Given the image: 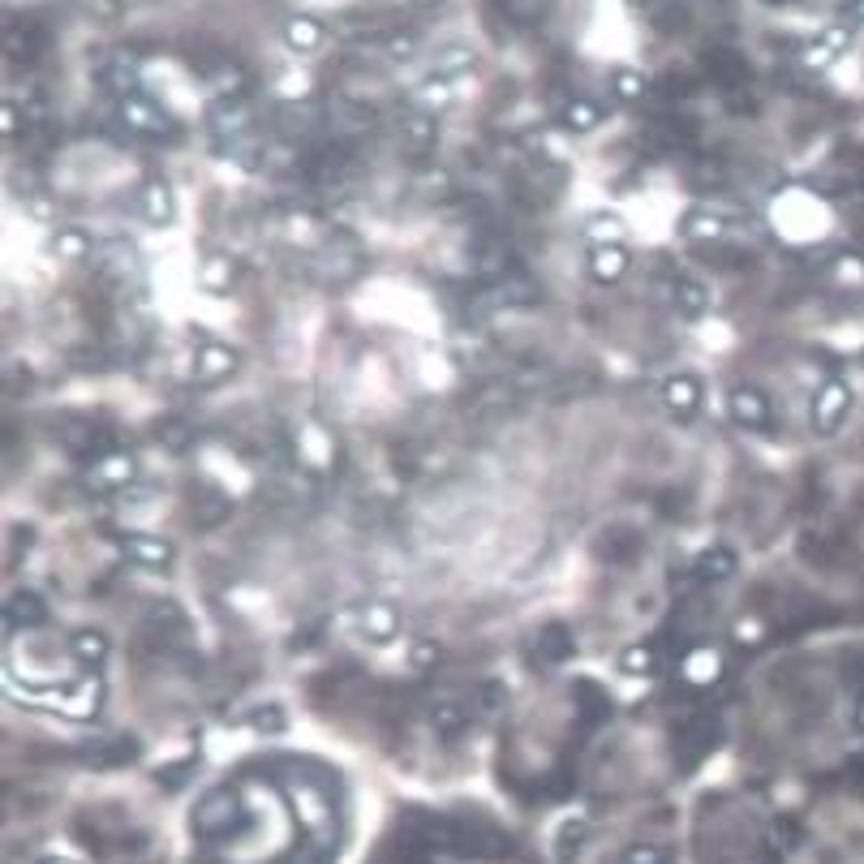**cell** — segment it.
Wrapping results in <instances>:
<instances>
[{
    "label": "cell",
    "instance_id": "22",
    "mask_svg": "<svg viewBox=\"0 0 864 864\" xmlns=\"http://www.w3.org/2000/svg\"><path fill=\"white\" fill-rule=\"evenodd\" d=\"M91 258L99 263V271H104V276H117V280H129V276H134V267H138V254L129 250L125 241H112V246H99Z\"/></svg>",
    "mask_w": 864,
    "mask_h": 864
},
{
    "label": "cell",
    "instance_id": "45",
    "mask_svg": "<svg viewBox=\"0 0 864 864\" xmlns=\"http://www.w3.org/2000/svg\"><path fill=\"white\" fill-rule=\"evenodd\" d=\"M628 5H645V0H628Z\"/></svg>",
    "mask_w": 864,
    "mask_h": 864
},
{
    "label": "cell",
    "instance_id": "32",
    "mask_svg": "<svg viewBox=\"0 0 864 864\" xmlns=\"http://www.w3.org/2000/svg\"><path fill=\"white\" fill-rule=\"evenodd\" d=\"M538 650H542L546 662H564V658H572V632H568L564 624H546V628H542V637H538Z\"/></svg>",
    "mask_w": 864,
    "mask_h": 864
},
{
    "label": "cell",
    "instance_id": "13",
    "mask_svg": "<svg viewBox=\"0 0 864 864\" xmlns=\"http://www.w3.org/2000/svg\"><path fill=\"white\" fill-rule=\"evenodd\" d=\"M99 82L108 86L117 99H125V95H138V82H142V74H138V61L134 56H108L104 65H99Z\"/></svg>",
    "mask_w": 864,
    "mask_h": 864
},
{
    "label": "cell",
    "instance_id": "41",
    "mask_svg": "<svg viewBox=\"0 0 864 864\" xmlns=\"http://www.w3.org/2000/svg\"><path fill=\"white\" fill-rule=\"evenodd\" d=\"M499 705H503V688L499 684H482L478 693H473V710L478 714H495Z\"/></svg>",
    "mask_w": 864,
    "mask_h": 864
},
{
    "label": "cell",
    "instance_id": "14",
    "mask_svg": "<svg viewBox=\"0 0 864 864\" xmlns=\"http://www.w3.org/2000/svg\"><path fill=\"white\" fill-rule=\"evenodd\" d=\"M847 39H852V26H830V31H822L813 43H804V52H800V61L809 65V69H826L834 56H839L843 48H847Z\"/></svg>",
    "mask_w": 864,
    "mask_h": 864
},
{
    "label": "cell",
    "instance_id": "5",
    "mask_svg": "<svg viewBox=\"0 0 864 864\" xmlns=\"http://www.w3.org/2000/svg\"><path fill=\"white\" fill-rule=\"evenodd\" d=\"M847 409H852V392H847V383L843 379H830L822 392L813 396V430H817V435H834L839 422L847 417Z\"/></svg>",
    "mask_w": 864,
    "mask_h": 864
},
{
    "label": "cell",
    "instance_id": "18",
    "mask_svg": "<svg viewBox=\"0 0 864 864\" xmlns=\"http://www.w3.org/2000/svg\"><path fill=\"white\" fill-rule=\"evenodd\" d=\"M357 619H362V632H366V637L379 641V645L392 641L396 632H400V611L392 607V602H366Z\"/></svg>",
    "mask_w": 864,
    "mask_h": 864
},
{
    "label": "cell",
    "instance_id": "29",
    "mask_svg": "<svg viewBox=\"0 0 864 864\" xmlns=\"http://www.w3.org/2000/svg\"><path fill=\"white\" fill-rule=\"evenodd\" d=\"M48 246H52V254L69 258V263H82V258H91V254H95L91 237H86L82 228H61V233H52Z\"/></svg>",
    "mask_w": 864,
    "mask_h": 864
},
{
    "label": "cell",
    "instance_id": "10",
    "mask_svg": "<svg viewBox=\"0 0 864 864\" xmlns=\"http://www.w3.org/2000/svg\"><path fill=\"white\" fill-rule=\"evenodd\" d=\"M662 405H667L671 417H693L701 409V383L693 374H671L667 383H662Z\"/></svg>",
    "mask_w": 864,
    "mask_h": 864
},
{
    "label": "cell",
    "instance_id": "4",
    "mask_svg": "<svg viewBox=\"0 0 864 864\" xmlns=\"http://www.w3.org/2000/svg\"><path fill=\"white\" fill-rule=\"evenodd\" d=\"M207 125L215 129L220 138H246L250 129H254V108H250V99L246 95H220L211 104V112H207Z\"/></svg>",
    "mask_w": 864,
    "mask_h": 864
},
{
    "label": "cell",
    "instance_id": "44",
    "mask_svg": "<svg viewBox=\"0 0 864 864\" xmlns=\"http://www.w3.org/2000/svg\"><path fill=\"white\" fill-rule=\"evenodd\" d=\"M417 9H435V5H443V0H413Z\"/></svg>",
    "mask_w": 864,
    "mask_h": 864
},
{
    "label": "cell",
    "instance_id": "20",
    "mask_svg": "<svg viewBox=\"0 0 864 864\" xmlns=\"http://www.w3.org/2000/svg\"><path fill=\"white\" fill-rule=\"evenodd\" d=\"M675 310H680L684 319H701V314L710 310V288L693 276H675Z\"/></svg>",
    "mask_w": 864,
    "mask_h": 864
},
{
    "label": "cell",
    "instance_id": "21",
    "mask_svg": "<svg viewBox=\"0 0 864 864\" xmlns=\"http://www.w3.org/2000/svg\"><path fill=\"white\" fill-rule=\"evenodd\" d=\"M559 121H564V129H572V134H589V129L602 125V104H594L589 95H576V99L564 104Z\"/></svg>",
    "mask_w": 864,
    "mask_h": 864
},
{
    "label": "cell",
    "instance_id": "25",
    "mask_svg": "<svg viewBox=\"0 0 864 864\" xmlns=\"http://www.w3.org/2000/svg\"><path fill=\"white\" fill-rule=\"evenodd\" d=\"M697 576L701 581H727V576H736V551H731V546H710V551H701Z\"/></svg>",
    "mask_w": 864,
    "mask_h": 864
},
{
    "label": "cell",
    "instance_id": "8",
    "mask_svg": "<svg viewBox=\"0 0 864 864\" xmlns=\"http://www.w3.org/2000/svg\"><path fill=\"white\" fill-rule=\"evenodd\" d=\"M233 370H237V353L228 349V344H220V340H203V344H198V353H194L198 383H220Z\"/></svg>",
    "mask_w": 864,
    "mask_h": 864
},
{
    "label": "cell",
    "instance_id": "19",
    "mask_svg": "<svg viewBox=\"0 0 864 864\" xmlns=\"http://www.w3.org/2000/svg\"><path fill=\"white\" fill-rule=\"evenodd\" d=\"M469 718H473L469 705L443 701V705H435V710H430V727H435V736H439L443 744H452V740H460V736L469 731Z\"/></svg>",
    "mask_w": 864,
    "mask_h": 864
},
{
    "label": "cell",
    "instance_id": "35",
    "mask_svg": "<svg viewBox=\"0 0 864 864\" xmlns=\"http://www.w3.org/2000/svg\"><path fill=\"white\" fill-rule=\"evenodd\" d=\"M417 104H422V112H430V108H448V104H452V82L430 74L422 86H417Z\"/></svg>",
    "mask_w": 864,
    "mask_h": 864
},
{
    "label": "cell",
    "instance_id": "40",
    "mask_svg": "<svg viewBox=\"0 0 864 864\" xmlns=\"http://www.w3.org/2000/svg\"><path fill=\"white\" fill-rule=\"evenodd\" d=\"M435 662H439V645L435 641H413L409 645V667L426 671V667H435Z\"/></svg>",
    "mask_w": 864,
    "mask_h": 864
},
{
    "label": "cell",
    "instance_id": "28",
    "mask_svg": "<svg viewBox=\"0 0 864 864\" xmlns=\"http://www.w3.org/2000/svg\"><path fill=\"white\" fill-rule=\"evenodd\" d=\"M619 671H624V675H650V671H658V645H650V641L624 645V650H619Z\"/></svg>",
    "mask_w": 864,
    "mask_h": 864
},
{
    "label": "cell",
    "instance_id": "24",
    "mask_svg": "<svg viewBox=\"0 0 864 864\" xmlns=\"http://www.w3.org/2000/svg\"><path fill=\"white\" fill-rule=\"evenodd\" d=\"M69 654H74V662H82V667H99V662L108 658V637L99 628H82V632H74V641H69Z\"/></svg>",
    "mask_w": 864,
    "mask_h": 864
},
{
    "label": "cell",
    "instance_id": "11",
    "mask_svg": "<svg viewBox=\"0 0 864 864\" xmlns=\"http://www.w3.org/2000/svg\"><path fill=\"white\" fill-rule=\"evenodd\" d=\"M718 671H723V658H718V650L714 645H693L684 658H680V675L693 688H705V684H714L718 680Z\"/></svg>",
    "mask_w": 864,
    "mask_h": 864
},
{
    "label": "cell",
    "instance_id": "36",
    "mask_svg": "<svg viewBox=\"0 0 864 864\" xmlns=\"http://www.w3.org/2000/svg\"><path fill=\"white\" fill-rule=\"evenodd\" d=\"M710 74H718L723 82H736L744 78V61L736 52H710Z\"/></svg>",
    "mask_w": 864,
    "mask_h": 864
},
{
    "label": "cell",
    "instance_id": "12",
    "mask_svg": "<svg viewBox=\"0 0 864 864\" xmlns=\"http://www.w3.org/2000/svg\"><path fill=\"white\" fill-rule=\"evenodd\" d=\"M43 619H48V607H43V598L31 594V589H18V594H9L5 602V628L18 632V628H39Z\"/></svg>",
    "mask_w": 864,
    "mask_h": 864
},
{
    "label": "cell",
    "instance_id": "38",
    "mask_svg": "<svg viewBox=\"0 0 864 864\" xmlns=\"http://www.w3.org/2000/svg\"><path fill=\"white\" fill-rule=\"evenodd\" d=\"M546 9H551V0H508V13L516 22H538Z\"/></svg>",
    "mask_w": 864,
    "mask_h": 864
},
{
    "label": "cell",
    "instance_id": "37",
    "mask_svg": "<svg viewBox=\"0 0 864 864\" xmlns=\"http://www.w3.org/2000/svg\"><path fill=\"white\" fill-rule=\"evenodd\" d=\"M254 731H263V736H276V731H284V710L280 705H258V710L250 714Z\"/></svg>",
    "mask_w": 864,
    "mask_h": 864
},
{
    "label": "cell",
    "instance_id": "9",
    "mask_svg": "<svg viewBox=\"0 0 864 864\" xmlns=\"http://www.w3.org/2000/svg\"><path fill=\"white\" fill-rule=\"evenodd\" d=\"M121 551H125V559H134V564H142V568H168L172 564V542H164L160 534H125L121 538Z\"/></svg>",
    "mask_w": 864,
    "mask_h": 864
},
{
    "label": "cell",
    "instance_id": "7",
    "mask_svg": "<svg viewBox=\"0 0 864 864\" xmlns=\"http://www.w3.org/2000/svg\"><path fill=\"white\" fill-rule=\"evenodd\" d=\"M727 409H731V417H736V426H744V430H770L774 409H770L766 392H757V387H748V383L736 387L731 400H727Z\"/></svg>",
    "mask_w": 864,
    "mask_h": 864
},
{
    "label": "cell",
    "instance_id": "33",
    "mask_svg": "<svg viewBox=\"0 0 864 864\" xmlns=\"http://www.w3.org/2000/svg\"><path fill=\"white\" fill-rule=\"evenodd\" d=\"M228 817H233V796H228V791H215V796L203 800V809L194 813V822L203 830H215L220 822H228Z\"/></svg>",
    "mask_w": 864,
    "mask_h": 864
},
{
    "label": "cell",
    "instance_id": "27",
    "mask_svg": "<svg viewBox=\"0 0 864 864\" xmlns=\"http://www.w3.org/2000/svg\"><path fill=\"white\" fill-rule=\"evenodd\" d=\"M727 233H731V224L714 211H688L684 215V237H693V241H718Z\"/></svg>",
    "mask_w": 864,
    "mask_h": 864
},
{
    "label": "cell",
    "instance_id": "17",
    "mask_svg": "<svg viewBox=\"0 0 864 864\" xmlns=\"http://www.w3.org/2000/svg\"><path fill=\"white\" fill-rule=\"evenodd\" d=\"M323 39H327V26H323L319 18H306V13H297V18L284 22V43H288L293 52H301V56L319 52Z\"/></svg>",
    "mask_w": 864,
    "mask_h": 864
},
{
    "label": "cell",
    "instance_id": "3",
    "mask_svg": "<svg viewBox=\"0 0 864 864\" xmlns=\"http://www.w3.org/2000/svg\"><path fill=\"white\" fill-rule=\"evenodd\" d=\"M134 478H138V460L129 452H104V456L91 460V469H86V486L99 495L121 491V486H129Z\"/></svg>",
    "mask_w": 864,
    "mask_h": 864
},
{
    "label": "cell",
    "instance_id": "16",
    "mask_svg": "<svg viewBox=\"0 0 864 864\" xmlns=\"http://www.w3.org/2000/svg\"><path fill=\"white\" fill-rule=\"evenodd\" d=\"M400 142H405V151L426 155L439 142L435 117H430V112H405V117H400Z\"/></svg>",
    "mask_w": 864,
    "mask_h": 864
},
{
    "label": "cell",
    "instance_id": "39",
    "mask_svg": "<svg viewBox=\"0 0 864 864\" xmlns=\"http://www.w3.org/2000/svg\"><path fill=\"white\" fill-rule=\"evenodd\" d=\"M383 48H387V56H392V61H405V56H413L417 39L405 35V31H387V35H383Z\"/></svg>",
    "mask_w": 864,
    "mask_h": 864
},
{
    "label": "cell",
    "instance_id": "43",
    "mask_svg": "<svg viewBox=\"0 0 864 864\" xmlns=\"http://www.w3.org/2000/svg\"><path fill=\"white\" fill-rule=\"evenodd\" d=\"M847 18H856V22H864V0H852V5H847Z\"/></svg>",
    "mask_w": 864,
    "mask_h": 864
},
{
    "label": "cell",
    "instance_id": "42",
    "mask_svg": "<svg viewBox=\"0 0 864 864\" xmlns=\"http://www.w3.org/2000/svg\"><path fill=\"white\" fill-rule=\"evenodd\" d=\"M662 856H658V847H632L628 852V864H658Z\"/></svg>",
    "mask_w": 864,
    "mask_h": 864
},
{
    "label": "cell",
    "instance_id": "46",
    "mask_svg": "<svg viewBox=\"0 0 864 864\" xmlns=\"http://www.w3.org/2000/svg\"><path fill=\"white\" fill-rule=\"evenodd\" d=\"M48 864H65V860H48Z\"/></svg>",
    "mask_w": 864,
    "mask_h": 864
},
{
    "label": "cell",
    "instance_id": "15",
    "mask_svg": "<svg viewBox=\"0 0 864 864\" xmlns=\"http://www.w3.org/2000/svg\"><path fill=\"white\" fill-rule=\"evenodd\" d=\"M632 258L624 246H594L589 250V276H594L598 284H619L628 276Z\"/></svg>",
    "mask_w": 864,
    "mask_h": 864
},
{
    "label": "cell",
    "instance_id": "2",
    "mask_svg": "<svg viewBox=\"0 0 864 864\" xmlns=\"http://www.w3.org/2000/svg\"><path fill=\"white\" fill-rule=\"evenodd\" d=\"M276 129L284 142H310L327 129V108L310 104V99H288L276 108Z\"/></svg>",
    "mask_w": 864,
    "mask_h": 864
},
{
    "label": "cell",
    "instance_id": "31",
    "mask_svg": "<svg viewBox=\"0 0 864 864\" xmlns=\"http://www.w3.org/2000/svg\"><path fill=\"white\" fill-rule=\"evenodd\" d=\"M465 69H473V52L465 43H448V48L435 52V78H456Z\"/></svg>",
    "mask_w": 864,
    "mask_h": 864
},
{
    "label": "cell",
    "instance_id": "30",
    "mask_svg": "<svg viewBox=\"0 0 864 864\" xmlns=\"http://www.w3.org/2000/svg\"><path fill=\"white\" fill-rule=\"evenodd\" d=\"M233 276H237L233 258H220V254L207 258V263L198 267V284H203L207 293H224V288H233Z\"/></svg>",
    "mask_w": 864,
    "mask_h": 864
},
{
    "label": "cell",
    "instance_id": "1",
    "mask_svg": "<svg viewBox=\"0 0 864 864\" xmlns=\"http://www.w3.org/2000/svg\"><path fill=\"white\" fill-rule=\"evenodd\" d=\"M117 121L138 138H177L172 112H164V104H155V99L142 95V91L117 99Z\"/></svg>",
    "mask_w": 864,
    "mask_h": 864
},
{
    "label": "cell",
    "instance_id": "23",
    "mask_svg": "<svg viewBox=\"0 0 864 864\" xmlns=\"http://www.w3.org/2000/svg\"><path fill=\"white\" fill-rule=\"evenodd\" d=\"M138 207H142V220L147 224H168L172 220V190L164 181H147L138 194Z\"/></svg>",
    "mask_w": 864,
    "mask_h": 864
},
{
    "label": "cell",
    "instance_id": "26",
    "mask_svg": "<svg viewBox=\"0 0 864 864\" xmlns=\"http://www.w3.org/2000/svg\"><path fill=\"white\" fill-rule=\"evenodd\" d=\"M624 233H628V224L619 220V215H611V211H594L585 220V237L594 241V246H619Z\"/></svg>",
    "mask_w": 864,
    "mask_h": 864
},
{
    "label": "cell",
    "instance_id": "34",
    "mask_svg": "<svg viewBox=\"0 0 864 864\" xmlns=\"http://www.w3.org/2000/svg\"><path fill=\"white\" fill-rule=\"evenodd\" d=\"M611 91L624 99V104H637V99H645L650 86H645V74H637V69H615V74H611Z\"/></svg>",
    "mask_w": 864,
    "mask_h": 864
},
{
    "label": "cell",
    "instance_id": "6",
    "mask_svg": "<svg viewBox=\"0 0 864 864\" xmlns=\"http://www.w3.org/2000/svg\"><path fill=\"white\" fill-rule=\"evenodd\" d=\"M323 108H327V129L340 138H357V134H366V129H374V108L357 104V99L336 95V99H327Z\"/></svg>",
    "mask_w": 864,
    "mask_h": 864
}]
</instances>
